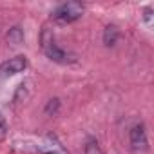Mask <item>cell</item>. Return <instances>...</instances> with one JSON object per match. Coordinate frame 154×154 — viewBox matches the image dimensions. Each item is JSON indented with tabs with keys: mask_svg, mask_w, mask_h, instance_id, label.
I'll use <instances>...</instances> for the list:
<instances>
[{
	"mask_svg": "<svg viewBox=\"0 0 154 154\" xmlns=\"http://www.w3.org/2000/svg\"><path fill=\"white\" fill-rule=\"evenodd\" d=\"M6 40H8V44H9V45L18 47V45L24 42V31H22L18 26H15V27H11V29H9V33L6 35Z\"/></svg>",
	"mask_w": 154,
	"mask_h": 154,
	"instance_id": "obj_5",
	"label": "cell"
},
{
	"mask_svg": "<svg viewBox=\"0 0 154 154\" xmlns=\"http://www.w3.org/2000/svg\"><path fill=\"white\" fill-rule=\"evenodd\" d=\"M129 140H131V149L136 150V152H143L149 149V141H147V132H145V125L143 123H138L131 129V134H129Z\"/></svg>",
	"mask_w": 154,
	"mask_h": 154,
	"instance_id": "obj_4",
	"label": "cell"
},
{
	"mask_svg": "<svg viewBox=\"0 0 154 154\" xmlns=\"http://www.w3.org/2000/svg\"><path fill=\"white\" fill-rule=\"evenodd\" d=\"M118 36H120V31H118L116 26H107L103 29V44L107 47H112L118 42Z\"/></svg>",
	"mask_w": 154,
	"mask_h": 154,
	"instance_id": "obj_6",
	"label": "cell"
},
{
	"mask_svg": "<svg viewBox=\"0 0 154 154\" xmlns=\"http://www.w3.org/2000/svg\"><path fill=\"white\" fill-rule=\"evenodd\" d=\"M82 13H84V4H80V2H65V4L58 6L53 11L51 18L54 22H58V24H71L74 20H78L82 17Z\"/></svg>",
	"mask_w": 154,
	"mask_h": 154,
	"instance_id": "obj_1",
	"label": "cell"
},
{
	"mask_svg": "<svg viewBox=\"0 0 154 154\" xmlns=\"http://www.w3.org/2000/svg\"><path fill=\"white\" fill-rule=\"evenodd\" d=\"M27 67V58L26 56H15L6 60L4 63H0V78H9L13 74H18L26 71Z\"/></svg>",
	"mask_w": 154,
	"mask_h": 154,
	"instance_id": "obj_3",
	"label": "cell"
},
{
	"mask_svg": "<svg viewBox=\"0 0 154 154\" xmlns=\"http://www.w3.org/2000/svg\"><path fill=\"white\" fill-rule=\"evenodd\" d=\"M6 134H8V125H6V120H4V116L0 114V141H2V140L6 138Z\"/></svg>",
	"mask_w": 154,
	"mask_h": 154,
	"instance_id": "obj_9",
	"label": "cell"
},
{
	"mask_svg": "<svg viewBox=\"0 0 154 154\" xmlns=\"http://www.w3.org/2000/svg\"><path fill=\"white\" fill-rule=\"evenodd\" d=\"M42 47H44V53L47 54V58H51L53 62H58V63L67 62V53L53 40V35L49 29H44V33H42Z\"/></svg>",
	"mask_w": 154,
	"mask_h": 154,
	"instance_id": "obj_2",
	"label": "cell"
},
{
	"mask_svg": "<svg viewBox=\"0 0 154 154\" xmlns=\"http://www.w3.org/2000/svg\"><path fill=\"white\" fill-rule=\"evenodd\" d=\"M58 107H60V100H58V98H53V100H49V103H47V107H45V112H47L49 116H51V114H56Z\"/></svg>",
	"mask_w": 154,
	"mask_h": 154,
	"instance_id": "obj_8",
	"label": "cell"
},
{
	"mask_svg": "<svg viewBox=\"0 0 154 154\" xmlns=\"http://www.w3.org/2000/svg\"><path fill=\"white\" fill-rule=\"evenodd\" d=\"M84 154H103V152L100 149V143L91 138V140H87V143L84 147Z\"/></svg>",
	"mask_w": 154,
	"mask_h": 154,
	"instance_id": "obj_7",
	"label": "cell"
},
{
	"mask_svg": "<svg viewBox=\"0 0 154 154\" xmlns=\"http://www.w3.org/2000/svg\"><path fill=\"white\" fill-rule=\"evenodd\" d=\"M143 17H145V20H150V8L145 9V15H143Z\"/></svg>",
	"mask_w": 154,
	"mask_h": 154,
	"instance_id": "obj_10",
	"label": "cell"
}]
</instances>
